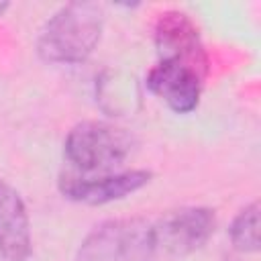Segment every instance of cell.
Wrapping results in <instances>:
<instances>
[{
	"label": "cell",
	"mask_w": 261,
	"mask_h": 261,
	"mask_svg": "<svg viewBox=\"0 0 261 261\" xmlns=\"http://www.w3.org/2000/svg\"><path fill=\"white\" fill-rule=\"evenodd\" d=\"M135 147L137 141L126 128L102 120H86L67 133L63 155L82 173H104L122 165Z\"/></svg>",
	"instance_id": "cell-2"
},
{
	"label": "cell",
	"mask_w": 261,
	"mask_h": 261,
	"mask_svg": "<svg viewBox=\"0 0 261 261\" xmlns=\"http://www.w3.org/2000/svg\"><path fill=\"white\" fill-rule=\"evenodd\" d=\"M33 253L31 220L20 194L0 179V255L6 261H27Z\"/></svg>",
	"instance_id": "cell-8"
},
{
	"label": "cell",
	"mask_w": 261,
	"mask_h": 261,
	"mask_svg": "<svg viewBox=\"0 0 261 261\" xmlns=\"http://www.w3.org/2000/svg\"><path fill=\"white\" fill-rule=\"evenodd\" d=\"M228 234L237 251L241 253L259 251V202H251L234 216Z\"/></svg>",
	"instance_id": "cell-9"
},
{
	"label": "cell",
	"mask_w": 261,
	"mask_h": 261,
	"mask_svg": "<svg viewBox=\"0 0 261 261\" xmlns=\"http://www.w3.org/2000/svg\"><path fill=\"white\" fill-rule=\"evenodd\" d=\"M147 88L157 98H161L173 112L188 114L198 108L202 77L184 65L159 61L147 73Z\"/></svg>",
	"instance_id": "cell-7"
},
{
	"label": "cell",
	"mask_w": 261,
	"mask_h": 261,
	"mask_svg": "<svg viewBox=\"0 0 261 261\" xmlns=\"http://www.w3.org/2000/svg\"><path fill=\"white\" fill-rule=\"evenodd\" d=\"M151 179V171L147 169H130L120 173H102V175H86L65 171L59 175V192L73 202L98 206L114 200H122L133 192L147 186Z\"/></svg>",
	"instance_id": "cell-6"
},
{
	"label": "cell",
	"mask_w": 261,
	"mask_h": 261,
	"mask_svg": "<svg viewBox=\"0 0 261 261\" xmlns=\"http://www.w3.org/2000/svg\"><path fill=\"white\" fill-rule=\"evenodd\" d=\"M155 45L159 61H171L198 73L202 80L208 73V53L200 39L198 27L181 10H165L155 22Z\"/></svg>",
	"instance_id": "cell-4"
},
{
	"label": "cell",
	"mask_w": 261,
	"mask_h": 261,
	"mask_svg": "<svg viewBox=\"0 0 261 261\" xmlns=\"http://www.w3.org/2000/svg\"><path fill=\"white\" fill-rule=\"evenodd\" d=\"M155 228L145 218H112L98 224L73 261H157Z\"/></svg>",
	"instance_id": "cell-3"
},
{
	"label": "cell",
	"mask_w": 261,
	"mask_h": 261,
	"mask_svg": "<svg viewBox=\"0 0 261 261\" xmlns=\"http://www.w3.org/2000/svg\"><path fill=\"white\" fill-rule=\"evenodd\" d=\"M104 6L98 2H69L41 29L37 53L47 63H82L100 43Z\"/></svg>",
	"instance_id": "cell-1"
},
{
	"label": "cell",
	"mask_w": 261,
	"mask_h": 261,
	"mask_svg": "<svg viewBox=\"0 0 261 261\" xmlns=\"http://www.w3.org/2000/svg\"><path fill=\"white\" fill-rule=\"evenodd\" d=\"M153 228L159 251L171 257H186L210 241L216 228V216L206 206H186L167 212Z\"/></svg>",
	"instance_id": "cell-5"
},
{
	"label": "cell",
	"mask_w": 261,
	"mask_h": 261,
	"mask_svg": "<svg viewBox=\"0 0 261 261\" xmlns=\"http://www.w3.org/2000/svg\"><path fill=\"white\" fill-rule=\"evenodd\" d=\"M6 8H8V4H6V2H0V16L4 14V10H6Z\"/></svg>",
	"instance_id": "cell-10"
},
{
	"label": "cell",
	"mask_w": 261,
	"mask_h": 261,
	"mask_svg": "<svg viewBox=\"0 0 261 261\" xmlns=\"http://www.w3.org/2000/svg\"><path fill=\"white\" fill-rule=\"evenodd\" d=\"M224 261H241V259H239V257H226Z\"/></svg>",
	"instance_id": "cell-11"
}]
</instances>
